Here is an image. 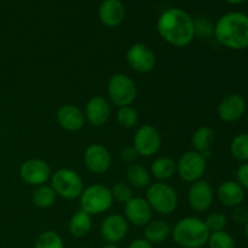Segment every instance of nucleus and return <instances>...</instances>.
<instances>
[{
  "mask_svg": "<svg viewBox=\"0 0 248 248\" xmlns=\"http://www.w3.org/2000/svg\"><path fill=\"white\" fill-rule=\"evenodd\" d=\"M156 28L159 35L174 47H186L195 38L194 19L188 12L177 7L160 15Z\"/></svg>",
  "mask_w": 248,
  "mask_h": 248,
  "instance_id": "nucleus-1",
  "label": "nucleus"
},
{
  "mask_svg": "<svg viewBox=\"0 0 248 248\" xmlns=\"http://www.w3.org/2000/svg\"><path fill=\"white\" fill-rule=\"evenodd\" d=\"M213 35L229 50H245L248 47V16L239 11L223 15L215 24Z\"/></svg>",
  "mask_w": 248,
  "mask_h": 248,
  "instance_id": "nucleus-2",
  "label": "nucleus"
},
{
  "mask_svg": "<svg viewBox=\"0 0 248 248\" xmlns=\"http://www.w3.org/2000/svg\"><path fill=\"white\" fill-rule=\"evenodd\" d=\"M171 234L178 247L202 248L207 245L211 232L201 218L186 217L176 223Z\"/></svg>",
  "mask_w": 248,
  "mask_h": 248,
  "instance_id": "nucleus-3",
  "label": "nucleus"
},
{
  "mask_svg": "<svg viewBox=\"0 0 248 248\" xmlns=\"http://www.w3.org/2000/svg\"><path fill=\"white\" fill-rule=\"evenodd\" d=\"M145 200L154 212L167 216L176 211L178 206V196L176 190L167 183L157 182L148 186Z\"/></svg>",
  "mask_w": 248,
  "mask_h": 248,
  "instance_id": "nucleus-4",
  "label": "nucleus"
},
{
  "mask_svg": "<svg viewBox=\"0 0 248 248\" xmlns=\"http://www.w3.org/2000/svg\"><path fill=\"white\" fill-rule=\"evenodd\" d=\"M51 186L58 196L67 200L80 198L84 191V182L77 171L60 169L51 174Z\"/></svg>",
  "mask_w": 248,
  "mask_h": 248,
  "instance_id": "nucleus-5",
  "label": "nucleus"
},
{
  "mask_svg": "<svg viewBox=\"0 0 248 248\" xmlns=\"http://www.w3.org/2000/svg\"><path fill=\"white\" fill-rule=\"evenodd\" d=\"M113 201L110 189L101 184H93L85 188L80 195V210L90 216L101 215L111 207Z\"/></svg>",
  "mask_w": 248,
  "mask_h": 248,
  "instance_id": "nucleus-6",
  "label": "nucleus"
},
{
  "mask_svg": "<svg viewBox=\"0 0 248 248\" xmlns=\"http://www.w3.org/2000/svg\"><path fill=\"white\" fill-rule=\"evenodd\" d=\"M108 96L114 106L128 107L137 98V86L128 75L114 74L108 81Z\"/></svg>",
  "mask_w": 248,
  "mask_h": 248,
  "instance_id": "nucleus-7",
  "label": "nucleus"
},
{
  "mask_svg": "<svg viewBox=\"0 0 248 248\" xmlns=\"http://www.w3.org/2000/svg\"><path fill=\"white\" fill-rule=\"evenodd\" d=\"M207 167V159L201 153L188 150L177 162V173L186 183L200 181Z\"/></svg>",
  "mask_w": 248,
  "mask_h": 248,
  "instance_id": "nucleus-8",
  "label": "nucleus"
},
{
  "mask_svg": "<svg viewBox=\"0 0 248 248\" xmlns=\"http://www.w3.org/2000/svg\"><path fill=\"white\" fill-rule=\"evenodd\" d=\"M161 135L152 125H143L136 131L133 137V147L138 155L144 157L153 156L161 148Z\"/></svg>",
  "mask_w": 248,
  "mask_h": 248,
  "instance_id": "nucleus-9",
  "label": "nucleus"
},
{
  "mask_svg": "<svg viewBox=\"0 0 248 248\" xmlns=\"http://www.w3.org/2000/svg\"><path fill=\"white\" fill-rule=\"evenodd\" d=\"M126 61L135 72L147 74L152 72L156 64V57L150 47L142 43H136L126 52Z\"/></svg>",
  "mask_w": 248,
  "mask_h": 248,
  "instance_id": "nucleus-10",
  "label": "nucleus"
},
{
  "mask_svg": "<svg viewBox=\"0 0 248 248\" xmlns=\"http://www.w3.org/2000/svg\"><path fill=\"white\" fill-rule=\"evenodd\" d=\"M19 177L28 186H43L51 178V167L41 159H28L19 167Z\"/></svg>",
  "mask_w": 248,
  "mask_h": 248,
  "instance_id": "nucleus-11",
  "label": "nucleus"
},
{
  "mask_svg": "<svg viewBox=\"0 0 248 248\" xmlns=\"http://www.w3.org/2000/svg\"><path fill=\"white\" fill-rule=\"evenodd\" d=\"M128 232V222L121 215H109L102 222L99 234L106 244H119Z\"/></svg>",
  "mask_w": 248,
  "mask_h": 248,
  "instance_id": "nucleus-12",
  "label": "nucleus"
},
{
  "mask_svg": "<svg viewBox=\"0 0 248 248\" xmlns=\"http://www.w3.org/2000/svg\"><path fill=\"white\" fill-rule=\"evenodd\" d=\"M247 110V102L240 93L227 94L219 102L217 108L218 116L224 123H235L245 115Z\"/></svg>",
  "mask_w": 248,
  "mask_h": 248,
  "instance_id": "nucleus-13",
  "label": "nucleus"
},
{
  "mask_svg": "<svg viewBox=\"0 0 248 248\" xmlns=\"http://www.w3.org/2000/svg\"><path fill=\"white\" fill-rule=\"evenodd\" d=\"M84 162L86 169L94 174L106 173L111 166V155L104 145L91 144L84 153Z\"/></svg>",
  "mask_w": 248,
  "mask_h": 248,
  "instance_id": "nucleus-14",
  "label": "nucleus"
},
{
  "mask_svg": "<svg viewBox=\"0 0 248 248\" xmlns=\"http://www.w3.org/2000/svg\"><path fill=\"white\" fill-rule=\"evenodd\" d=\"M213 198H215V193H213L212 186L203 179L194 182L189 188L188 203L196 212L207 211L212 206Z\"/></svg>",
  "mask_w": 248,
  "mask_h": 248,
  "instance_id": "nucleus-15",
  "label": "nucleus"
},
{
  "mask_svg": "<svg viewBox=\"0 0 248 248\" xmlns=\"http://www.w3.org/2000/svg\"><path fill=\"white\" fill-rule=\"evenodd\" d=\"M153 212L154 211L144 198L133 196L128 202L125 203L126 220L135 227H145L150 220H153Z\"/></svg>",
  "mask_w": 248,
  "mask_h": 248,
  "instance_id": "nucleus-16",
  "label": "nucleus"
},
{
  "mask_svg": "<svg viewBox=\"0 0 248 248\" xmlns=\"http://www.w3.org/2000/svg\"><path fill=\"white\" fill-rule=\"evenodd\" d=\"M85 119L90 125L102 127L108 123L111 114L110 103L102 96H94L89 99L85 107Z\"/></svg>",
  "mask_w": 248,
  "mask_h": 248,
  "instance_id": "nucleus-17",
  "label": "nucleus"
},
{
  "mask_svg": "<svg viewBox=\"0 0 248 248\" xmlns=\"http://www.w3.org/2000/svg\"><path fill=\"white\" fill-rule=\"evenodd\" d=\"M57 123L63 130L68 132H77L85 125V114L79 107L74 104H64L61 107L56 114Z\"/></svg>",
  "mask_w": 248,
  "mask_h": 248,
  "instance_id": "nucleus-18",
  "label": "nucleus"
},
{
  "mask_svg": "<svg viewBox=\"0 0 248 248\" xmlns=\"http://www.w3.org/2000/svg\"><path fill=\"white\" fill-rule=\"evenodd\" d=\"M125 5L121 0H103L99 5L98 17L107 27H118L125 19Z\"/></svg>",
  "mask_w": 248,
  "mask_h": 248,
  "instance_id": "nucleus-19",
  "label": "nucleus"
},
{
  "mask_svg": "<svg viewBox=\"0 0 248 248\" xmlns=\"http://www.w3.org/2000/svg\"><path fill=\"white\" fill-rule=\"evenodd\" d=\"M217 196L227 207H236L245 201V189L236 181H225L218 186Z\"/></svg>",
  "mask_w": 248,
  "mask_h": 248,
  "instance_id": "nucleus-20",
  "label": "nucleus"
},
{
  "mask_svg": "<svg viewBox=\"0 0 248 248\" xmlns=\"http://www.w3.org/2000/svg\"><path fill=\"white\" fill-rule=\"evenodd\" d=\"M171 227L166 220L153 219L144 227V239L152 245L162 244L171 235Z\"/></svg>",
  "mask_w": 248,
  "mask_h": 248,
  "instance_id": "nucleus-21",
  "label": "nucleus"
},
{
  "mask_svg": "<svg viewBox=\"0 0 248 248\" xmlns=\"http://www.w3.org/2000/svg\"><path fill=\"white\" fill-rule=\"evenodd\" d=\"M91 229L92 219L89 213L79 210L70 217L69 223H68V230H69L70 235H73L74 237L81 239V237L87 236Z\"/></svg>",
  "mask_w": 248,
  "mask_h": 248,
  "instance_id": "nucleus-22",
  "label": "nucleus"
},
{
  "mask_svg": "<svg viewBox=\"0 0 248 248\" xmlns=\"http://www.w3.org/2000/svg\"><path fill=\"white\" fill-rule=\"evenodd\" d=\"M216 142V133L210 126H201L194 132L191 137V144L194 150L201 154L210 153Z\"/></svg>",
  "mask_w": 248,
  "mask_h": 248,
  "instance_id": "nucleus-23",
  "label": "nucleus"
},
{
  "mask_svg": "<svg viewBox=\"0 0 248 248\" xmlns=\"http://www.w3.org/2000/svg\"><path fill=\"white\" fill-rule=\"evenodd\" d=\"M126 178L131 186L137 189H145L152 184V177L148 170L138 164L128 165L126 170Z\"/></svg>",
  "mask_w": 248,
  "mask_h": 248,
  "instance_id": "nucleus-24",
  "label": "nucleus"
},
{
  "mask_svg": "<svg viewBox=\"0 0 248 248\" xmlns=\"http://www.w3.org/2000/svg\"><path fill=\"white\" fill-rule=\"evenodd\" d=\"M150 171L154 178L166 181L177 173V162L169 156H160L153 161Z\"/></svg>",
  "mask_w": 248,
  "mask_h": 248,
  "instance_id": "nucleus-25",
  "label": "nucleus"
},
{
  "mask_svg": "<svg viewBox=\"0 0 248 248\" xmlns=\"http://www.w3.org/2000/svg\"><path fill=\"white\" fill-rule=\"evenodd\" d=\"M56 199H57V194L55 193L52 186H46V184L36 186L31 196L33 203L39 208H50L51 206L55 205Z\"/></svg>",
  "mask_w": 248,
  "mask_h": 248,
  "instance_id": "nucleus-26",
  "label": "nucleus"
},
{
  "mask_svg": "<svg viewBox=\"0 0 248 248\" xmlns=\"http://www.w3.org/2000/svg\"><path fill=\"white\" fill-rule=\"evenodd\" d=\"M232 157L240 162H248V133H239L230 143Z\"/></svg>",
  "mask_w": 248,
  "mask_h": 248,
  "instance_id": "nucleus-27",
  "label": "nucleus"
},
{
  "mask_svg": "<svg viewBox=\"0 0 248 248\" xmlns=\"http://www.w3.org/2000/svg\"><path fill=\"white\" fill-rule=\"evenodd\" d=\"M34 248H64V242L60 234L53 230H47L39 235Z\"/></svg>",
  "mask_w": 248,
  "mask_h": 248,
  "instance_id": "nucleus-28",
  "label": "nucleus"
},
{
  "mask_svg": "<svg viewBox=\"0 0 248 248\" xmlns=\"http://www.w3.org/2000/svg\"><path fill=\"white\" fill-rule=\"evenodd\" d=\"M206 246L208 248H236V244L234 237L228 232L223 230V232H212Z\"/></svg>",
  "mask_w": 248,
  "mask_h": 248,
  "instance_id": "nucleus-29",
  "label": "nucleus"
},
{
  "mask_svg": "<svg viewBox=\"0 0 248 248\" xmlns=\"http://www.w3.org/2000/svg\"><path fill=\"white\" fill-rule=\"evenodd\" d=\"M116 121L124 128H133L138 123V113L131 106L119 108L116 113Z\"/></svg>",
  "mask_w": 248,
  "mask_h": 248,
  "instance_id": "nucleus-30",
  "label": "nucleus"
},
{
  "mask_svg": "<svg viewBox=\"0 0 248 248\" xmlns=\"http://www.w3.org/2000/svg\"><path fill=\"white\" fill-rule=\"evenodd\" d=\"M194 34L199 39L210 38L215 34V23L207 17H198L194 19Z\"/></svg>",
  "mask_w": 248,
  "mask_h": 248,
  "instance_id": "nucleus-31",
  "label": "nucleus"
},
{
  "mask_svg": "<svg viewBox=\"0 0 248 248\" xmlns=\"http://www.w3.org/2000/svg\"><path fill=\"white\" fill-rule=\"evenodd\" d=\"M110 191L111 196H113V200L118 201L120 203L128 202L133 198L131 186L128 183H124V182H118V183L114 184Z\"/></svg>",
  "mask_w": 248,
  "mask_h": 248,
  "instance_id": "nucleus-32",
  "label": "nucleus"
},
{
  "mask_svg": "<svg viewBox=\"0 0 248 248\" xmlns=\"http://www.w3.org/2000/svg\"><path fill=\"white\" fill-rule=\"evenodd\" d=\"M227 223V217L220 212L210 213L205 219V224L206 227H207V229L210 230L211 234H212V232H218L225 230Z\"/></svg>",
  "mask_w": 248,
  "mask_h": 248,
  "instance_id": "nucleus-33",
  "label": "nucleus"
},
{
  "mask_svg": "<svg viewBox=\"0 0 248 248\" xmlns=\"http://www.w3.org/2000/svg\"><path fill=\"white\" fill-rule=\"evenodd\" d=\"M236 182L245 189L248 190V162H242L236 171Z\"/></svg>",
  "mask_w": 248,
  "mask_h": 248,
  "instance_id": "nucleus-34",
  "label": "nucleus"
},
{
  "mask_svg": "<svg viewBox=\"0 0 248 248\" xmlns=\"http://www.w3.org/2000/svg\"><path fill=\"white\" fill-rule=\"evenodd\" d=\"M138 157L137 150L135 149V147H125L120 153V159L123 160L125 164H133L136 161V159Z\"/></svg>",
  "mask_w": 248,
  "mask_h": 248,
  "instance_id": "nucleus-35",
  "label": "nucleus"
},
{
  "mask_svg": "<svg viewBox=\"0 0 248 248\" xmlns=\"http://www.w3.org/2000/svg\"><path fill=\"white\" fill-rule=\"evenodd\" d=\"M232 218L235 219V222L245 225L248 220V208L244 207L242 205L234 207V211H232Z\"/></svg>",
  "mask_w": 248,
  "mask_h": 248,
  "instance_id": "nucleus-36",
  "label": "nucleus"
},
{
  "mask_svg": "<svg viewBox=\"0 0 248 248\" xmlns=\"http://www.w3.org/2000/svg\"><path fill=\"white\" fill-rule=\"evenodd\" d=\"M127 248H154V245L148 242L145 239H137L131 242Z\"/></svg>",
  "mask_w": 248,
  "mask_h": 248,
  "instance_id": "nucleus-37",
  "label": "nucleus"
},
{
  "mask_svg": "<svg viewBox=\"0 0 248 248\" xmlns=\"http://www.w3.org/2000/svg\"><path fill=\"white\" fill-rule=\"evenodd\" d=\"M228 4H232V5H237V4H241V2L246 1V0H225Z\"/></svg>",
  "mask_w": 248,
  "mask_h": 248,
  "instance_id": "nucleus-38",
  "label": "nucleus"
},
{
  "mask_svg": "<svg viewBox=\"0 0 248 248\" xmlns=\"http://www.w3.org/2000/svg\"><path fill=\"white\" fill-rule=\"evenodd\" d=\"M102 248H120L118 246V244H106Z\"/></svg>",
  "mask_w": 248,
  "mask_h": 248,
  "instance_id": "nucleus-39",
  "label": "nucleus"
},
{
  "mask_svg": "<svg viewBox=\"0 0 248 248\" xmlns=\"http://www.w3.org/2000/svg\"><path fill=\"white\" fill-rule=\"evenodd\" d=\"M245 236H246V239L248 241V220L246 222V224H245Z\"/></svg>",
  "mask_w": 248,
  "mask_h": 248,
  "instance_id": "nucleus-40",
  "label": "nucleus"
},
{
  "mask_svg": "<svg viewBox=\"0 0 248 248\" xmlns=\"http://www.w3.org/2000/svg\"><path fill=\"white\" fill-rule=\"evenodd\" d=\"M171 248H181V247H178V246H177V247H171Z\"/></svg>",
  "mask_w": 248,
  "mask_h": 248,
  "instance_id": "nucleus-41",
  "label": "nucleus"
},
{
  "mask_svg": "<svg viewBox=\"0 0 248 248\" xmlns=\"http://www.w3.org/2000/svg\"><path fill=\"white\" fill-rule=\"evenodd\" d=\"M82 248H92V247H82Z\"/></svg>",
  "mask_w": 248,
  "mask_h": 248,
  "instance_id": "nucleus-42",
  "label": "nucleus"
},
{
  "mask_svg": "<svg viewBox=\"0 0 248 248\" xmlns=\"http://www.w3.org/2000/svg\"><path fill=\"white\" fill-rule=\"evenodd\" d=\"M247 124H248V116H247Z\"/></svg>",
  "mask_w": 248,
  "mask_h": 248,
  "instance_id": "nucleus-43",
  "label": "nucleus"
}]
</instances>
